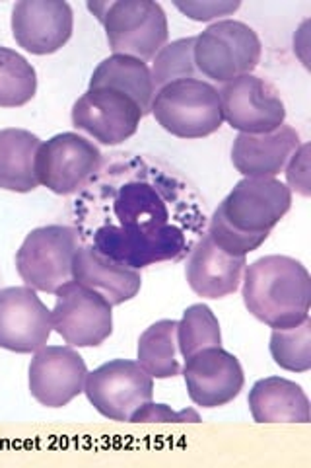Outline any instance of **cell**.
Here are the masks:
<instances>
[{
	"instance_id": "6da1fadb",
	"label": "cell",
	"mask_w": 311,
	"mask_h": 468,
	"mask_svg": "<svg viewBox=\"0 0 311 468\" xmlns=\"http://www.w3.org/2000/svg\"><path fill=\"white\" fill-rule=\"evenodd\" d=\"M88 187L78 234L132 270L181 261L209 225L195 186L160 160L130 156Z\"/></svg>"
},
{
	"instance_id": "f546056e",
	"label": "cell",
	"mask_w": 311,
	"mask_h": 468,
	"mask_svg": "<svg viewBox=\"0 0 311 468\" xmlns=\"http://www.w3.org/2000/svg\"><path fill=\"white\" fill-rule=\"evenodd\" d=\"M132 423H148V421H175V423H183V421H192L197 423L201 421V416L195 412L192 408L181 410V412H173V410L166 404H154L152 400L140 406L135 414L130 418Z\"/></svg>"
},
{
	"instance_id": "277c9868",
	"label": "cell",
	"mask_w": 311,
	"mask_h": 468,
	"mask_svg": "<svg viewBox=\"0 0 311 468\" xmlns=\"http://www.w3.org/2000/svg\"><path fill=\"white\" fill-rule=\"evenodd\" d=\"M168 133L180 139H202L222 127L220 94L206 80H175L160 88L150 112Z\"/></svg>"
},
{
	"instance_id": "603a6c76",
	"label": "cell",
	"mask_w": 311,
	"mask_h": 468,
	"mask_svg": "<svg viewBox=\"0 0 311 468\" xmlns=\"http://www.w3.org/2000/svg\"><path fill=\"white\" fill-rule=\"evenodd\" d=\"M139 363L152 378H171L181 373L177 361V322L160 320L146 328L139 340Z\"/></svg>"
},
{
	"instance_id": "9c48e42d",
	"label": "cell",
	"mask_w": 311,
	"mask_h": 468,
	"mask_svg": "<svg viewBox=\"0 0 311 468\" xmlns=\"http://www.w3.org/2000/svg\"><path fill=\"white\" fill-rule=\"evenodd\" d=\"M111 303L98 291L68 282L55 292L53 330L74 347H96L113 334Z\"/></svg>"
},
{
	"instance_id": "4dcf8cb0",
	"label": "cell",
	"mask_w": 311,
	"mask_h": 468,
	"mask_svg": "<svg viewBox=\"0 0 311 468\" xmlns=\"http://www.w3.org/2000/svg\"><path fill=\"white\" fill-rule=\"evenodd\" d=\"M288 168H286V178H288V187L290 192L294 189L295 194H300L307 197L311 194L309 189V144H300L298 151L292 154L288 160Z\"/></svg>"
},
{
	"instance_id": "83f0119b",
	"label": "cell",
	"mask_w": 311,
	"mask_h": 468,
	"mask_svg": "<svg viewBox=\"0 0 311 468\" xmlns=\"http://www.w3.org/2000/svg\"><path fill=\"white\" fill-rule=\"evenodd\" d=\"M206 227H209V232L206 234H209V239L218 248H222L226 254L238 258H245L249 252L257 250V248L269 239V234H249L233 229L218 209L209 218V225Z\"/></svg>"
},
{
	"instance_id": "ffe728a7",
	"label": "cell",
	"mask_w": 311,
	"mask_h": 468,
	"mask_svg": "<svg viewBox=\"0 0 311 468\" xmlns=\"http://www.w3.org/2000/svg\"><path fill=\"white\" fill-rule=\"evenodd\" d=\"M249 410L257 423H307L309 400L300 385L283 377L257 380L249 392Z\"/></svg>"
},
{
	"instance_id": "d4e9b609",
	"label": "cell",
	"mask_w": 311,
	"mask_h": 468,
	"mask_svg": "<svg viewBox=\"0 0 311 468\" xmlns=\"http://www.w3.org/2000/svg\"><path fill=\"white\" fill-rule=\"evenodd\" d=\"M220 322L206 304H192L177 322V351L183 359L206 347H220Z\"/></svg>"
},
{
	"instance_id": "8fae6325",
	"label": "cell",
	"mask_w": 311,
	"mask_h": 468,
	"mask_svg": "<svg viewBox=\"0 0 311 468\" xmlns=\"http://www.w3.org/2000/svg\"><path fill=\"white\" fill-rule=\"evenodd\" d=\"M292 207V192L276 178H244L222 201L218 211L242 232L271 234Z\"/></svg>"
},
{
	"instance_id": "7a4b0ae2",
	"label": "cell",
	"mask_w": 311,
	"mask_h": 468,
	"mask_svg": "<svg viewBox=\"0 0 311 468\" xmlns=\"http://www.w3.org/2000/svg\"><path fill=\"white\" fill-rule=\"evenodd\" d=\"M244 303L273 330L302 324L311 304V277L290 256H264L245 266Z\"/></svg>"
},
{
	"instance_id": "484cf974",
	"label": "cell",
	"mask_w": 311,
	"mask_h": 468,
	"mask_svg": "<svg viewBox=\"0 0 311 468\" xmlns=\"http://www.w3.org/2000/svg\"><path fill=\"white\" fill-rule=\"evenodd\" d=\"M152 80L156 92L175 80H202L195 65V37H183L168 43L154 57Z\"/></svg>"
},
{
	"instance_id": "52a82bcc",
	"label": "cell",
	"mask_w": 311,
	"mask_h": 468,
	"mask_svg": "<svg viewBox=\"0 0 311 468\" xmlns=\"http://www.w3.org/2000/svg\"><path fill=\"white\" fill-rule=\"evenodd\" d=\"M84 392L101 416L130 421L132 414L154 397V378L139 361L113 359L88 373Z\"/></svg>"
},
{
	"instance_id": "44dd1931",
	"label": "cell",
	"mask_w": 311,
	"mask_h": 468,
	"mask_svg": "<svg viewBox=\"0 0 311 468\" xmlns=\"http://www.w3.org/2000/svg\"><path fill=\"white\" fill-rule=\"evenodd\" d=\"M39 146L41 141L32 131H0V189L16 194H27L37 189L36 154Z\"/></svg>"
},
{
	"instance_id": "2e32d148",
	"label": "cell",
	"mask_w": 311,
	"mask_h": 468,
	"mask_svg": "<svg viewBox=\"0 0 311 468\" xmlns=\"http://www.w3.org/2000/svg\"><path fill=\"white\" fill-rule=\"evenodd\" d=\"M74 14L63 0H22L12 10V36L34 55H51L67 46Z\"/></svg>"
},
{
	"instance_id": "ba28073f",
	"label": "cell",
	"mask_w": 311,
	"mask_h": 468,
	"mask_svg": "<svg viewBox=\"0 0 311 468\" xmlns=\"http://www.w3.org/2000/svg\"><path fill=\"white\" fill-rule=\"evenodd\" d=\"M101 168V151L78 133H61L41 143L36 154V176L57 196L77 194Z\"/></svg>"
},
{
	"instance_id": "8992f818",
	"label": "cell",
	"mask_w": 311,
	"mask_h": 468,
	"mask_svg": "<svg viewBox=\"0 0 311 468\" xmlns=\"http://www.w3.org/2000/svg\"><path fill=\"white\" fill-rule=\"evenodd\" d=\"M80 246V234L74 227L49 225L34 229L16 254V270L22 282L34 291L55 295L72 282L74 254Z\"/></svg>"
},
{
	"instance_id": "cb8c5ba5",
	"label": "cell",
	"mask_w": 311,
	"mask_h": 468,
	"mask_svg": "<svg viewBox=\"0 0 311 468\" xmlns=\"http://www.w3.org/2000/svg\"><path fill=\"white\" fill-rule=\"evenodd\" d=\"M37 92V75L32 63L18 51L0 48V108H22Z\"/></svg>"
},
{
	"instance_id": "5bb4252c",
	"label": "cell",
	"mask_w": 311,
	"mask_h": 468,
	"mask_svg": "<svg viewBox=\"0 0 311 468\" xmlns=\"http://www.w3.org/2000/svg\"><path fill=\"white\" fill-rule=\"evenodd\" d=\"M86 363L78 351L63 346H43L29 363V392L47 408H63L84 392Z\"/></svg>"
},
{
	"instance_id": "9a60e30c",
	"label": "cell",
	"mask_w": 311,
	"mask_h": 468,
	"mask_svg": "<svg viewBox=\"0 0 311 468\" xmlns=\"http://www.w3.org/2000/svg\"><path fill=\"white\" fill-rule=\"evenodd\" d=\"M183 377L191 400L202 408H220L240 397L245 375L238 357L220 347H206L185 359Z\"/></svg>"
},
{
	"instance_id": "4fadbf2b",
	"label": "cell",
	"mask_w": 311,
	"mask_h": 468,
	"mask_svg": "<svg viewBox=\"0 0 311 468\" xmlns=\"http://www.w3.org/2000/svg\"><path fill=\"white\" fill-rule=\"evenodd\" d=\"M51 332V311L32 287L0 289V347L32 354L47 346Z\"/></svg>"
},
{
	"instance_id": "5b68a950",
	"label": "cell",
	"mask_w": 311,
	"mask_h": 468,
	"mask_svg": "<svg viewBox=\"0 0 311 468\" xmlns=\"http://www.w3.org/2000/svg\"><path fill=\"white\" fill-rule=\"evenodd\" d=\"M263 46L254 27L222 20L195 37V65L202 79L230 82L251 75L261 61Z\"/></svg>"
},
{
	"instance_id": "ac0fdd59",
	"label": "cell",
	"mask_w": 311,
	"mask_h": 468,
	"mask_svg": "<svg viewBox=\"0 0 311 468\" xmlns=\"http://www.w3.org/2000/svg\"><path fill=\"white\" fill-rule=\"evenodd\" d=\"M300 146V133L280 125L273 133H240L232 146V163L245 178H276Z\"/></svg>"
},
{
	"instance_id": "4316f807",
	"label": "cell",
	"mask_w": 311,
	"mask_h": 468,
	"mask_svg": "<svg viewBox=\"0 0 311 468\" xmlns=\"http://www.w3.org/2000/svg\"><path fill=\"white\" fill-rule=\"evenodd\" d=\"M271 356L278 367L292 373L311 369V320L285 330H273Z\"/></svg>"
},
{
	"instance_id": "7c38bea8",
	"label": "cell",
	"mask_w": 311,
	"mask_h": 468,
	"mask_svg": "<svg viewBox=\"0 0 311 468\" xmlns=\"http://www.w3.org/2000/svg\"><path fill=\"white\" fill-rule=\"evenodd\" d=\"M142 110L113 88H88L72 106V123L101 144H121L139 131Z\"/></svg>"
},
{
	"instance_id": "30bf717a",
	"label": "cell",
	"mask_w": 311,
	"mask_h": 468,
	"mask_svg": "<svg viewBox=\"0 0 311 468\" xmlns=\"http://www.w3.org/2000/svg\"><path fill=\"white\" fill-rule=\"evenodd\" d=\"M218 94L222 117L240 133H273L280 125H285V101L264 79L255 75L233 79L222 86Z\"/></svg>"
},
{
	"instance_id": "f1b7e54d",
	"label": "cell",
	"mask_w": 311,
	"mask_h": 468,
	"mask_svg": "<svg viewBox=\"0 0 311 468\" xmlns=\"http://www.w3.org/2000/svg\"><path fill=\"white\" fill-rule=\"evenodd\" d=\"M187 18L195 22H211L222 16H230L242 6L240 0H202V3H173Z\"/></svg>"
},
{
	"instance_id": "d6986e66",
	"label": "cell",
	"mask_w": 311,
	"mask_h": 468,
	"mask_svg": "<svg viewBox=\"0 0 311 468\" xmlns=\"http://www.w3.org/2000/svg\"><path fill=\"white\" fill-rule=\"evenodd\" d=\"M72 280L98 291L111 303V306L135 299L142 285L139 270L99 254L90 244L80 246L74 254Z\"/></svg>"
},
{
	"instance_id": "7402d4cb",
	"label": "cell",
	"mask_w": 311,
	"mask_h": 468,
	"mask_svg": "<svg viewBox=\"0 0 311 468\" xmlns=\"http://www.w3.org/2000/svg\"><path fill=\"white\" fill-rule=\"evenodd\" d=\"M90 88H113L137 101L142 115L152 112L156 88L152 72L140 58L129 55H111L101 61L90 79Z\"/></svg>"
},
{
	"instance_id": "3957f363",
	"label": "cell",
	"mask_w": 311,
	"mask_h": 468,
	"mask_svg": "<svg viewBox=\"0 0 311 468\" xmlns=\"http://www.w3.org/2000/svg\"><path fill=\"white\" fill-rule=\"evenodd\" d=\"M106 27L113 55L150 61L170 37L164 8L152 0H117L88 5Z\"/></svg>"
},
{
	"instance_id": "e0dca14e",
	"label": "cell",
	"mask_w": 311,
	"mask_h": 468,
	"mask_svg": "<svg viewBox=\"0 0 311 468\" xmlns=\"http://www.w3.org/2000/svg\"><path fill=\"white\" fill-rule=\"evenodd\" d=\"M245 266V258L226 254L204 232L189 252L187 283L202 299H224L238 291Z\"/></svg>"
}]
</instances>
